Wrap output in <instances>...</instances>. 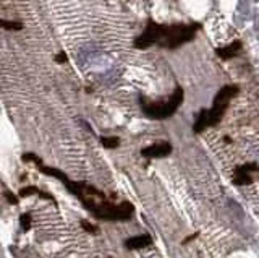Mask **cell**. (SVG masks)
<instances>
[{
  "instance_id": "2",
  "label": "cell",
  "mask_w": 259,
  "mask_h": 258,
  "mask_svg": "<svg viewBox=\"0 0 259 258\" xmlns=\"http://www.w3.org/2000/svg\"><path fill=\"white\" fill-rule=\"evenodd\" d=\"M238 93V86L237 85H227L224 88L219 89V93L214 97V104L211 109H202L201 112L196 115V122L193 125V130L196 133H201L204 128L217 125L219 122L224 117L227 107H229V102L232 97H235Z\"/></svg>"
},
{
  "instance_id": "13",
  "label": "cell",
  "mask_w": 259,
  "mask_h": 258,
  "mask_svg": "<svg viewBox=\"0 0 259 258\" xmlns=\"http://www.w3.org/2000/svg\"><path fill=\"white\" fill-rule=\"evenodd\" d=\"M83 227H84V229H86V231H92V232H94V231H96V227H92L91 224L88 226V224H86V221H83Z\"/></svg>"
},
{
  "instance_id": "1",
  "label": "cell",
  "mask_w": 259,
  "mask_h": 258,
  "mask_svg": "<svg viewBox=\"0 0 259 258\" xmlns=\"http://www.w3.org/2000/svg\"><path fill=\"white\" fill-rule=\"evenodd\" d=\"M199 29H201L199 23L162 24L149 20L144 31L134 39L133 44L136 49H149L152 46H157L160 49L175 51V49L185 46L187 42L193 41Z\"/></svg>"
},
{
  "instance_id": "11",
  "label": "cell",
  "mask_w": 259,
  "mask_h": 258,
  "mask_svg": "<svg viewBox=\"0 0 259 258\" xmlns=\"http://www.w3.org/2000/svg\"><path fill=\"white\" fill-rule=\"evenodd\" d=\"M20 221H21V227H23V229H24V231H28V229H29V221H31L29 214H21Z\"/></svg>"
},
{
  "instance_id": "9",
  "label": "cell",
  "mask_w": 259,
  "mask_h": 258,
  "mask_svg": "<svg viewBox=\"0 0 259 258\" xmlns=\"http://www.w3.org/2000/svg\"><path fill=\"white\" fill-rule=\"evenodd\" d=\"M2 28L3 29H23V24L18 23V21H7V20H2Z\"/></svg>"
},
{
  "instance_id": "4",
  "label": "cell",
  "mask_w": 259,
  "mask_h": 258,
  "mask_svg": "<svg viewBox=\"0 0 259 258\" xmlns=\"http://www.w3.org/2000/svg\"><path fill=\"white\" fill-rule=\"evenodd\" d=\"M172 153V145L169 141H162V143H154L149 145L147 148L141 150V155L144 158H149V159H160V158H165L169 156Z\"/></svg>"
},
{
  "instance_id": "7",
  "label": "cell",
  "mask_w": 259,
  "mask_h": 258,
  "mask_svg": "<svg viewBox=\"0 0 259 258\" xmlns=\"http://www.w3.org/2000/svg\"><path fill=\"white\" fill-rule=\"evenodd\" d=\"M240 51H242V42L233 41L232 44L225 46V47H217V49H215V54H217L220 59L229 60L232 57H235V55H238Z\"/></svg>"
},
{
  "instance_id": "8",
  "label": "cell",
  "mask_w": 259,
  "mask_h": 258,
  "mask_svg": "<svg viewBox=\"0 0 259 258\" xmlns=\"http://www.w3.org/2000/svg\"><path fill=\"white\" fill-rule=\"evenodd\" d=\"M101 143L106 146V148H117L120 143V140L117 137H102L101 138Z\"/></svg>"
},
{
  "instance_id": "6",
  "label": "cell",
  "mask_w": 259,
  "mask_h": 258,
  "mask_svg": "<svg viewBox=\"0 0 259 258\" xmlns=\"http://www.w3.org/2000/svg\"><path fill=\"white\" fill-rule=\"evenodd\" d=\"M152 244V237L147 234H141V236H133L125 241V247L130 250H139L144 247H149Z\"/></svg>"
},
{
  "instance_id": "3",
  "label": "cell",
  "mask_w": 259,
  "mask_h": 258,
  "mask_svg": "<svg viewBox=\"0 0 259 258\" xmlns=\"http://www.w3.org/2000/svg\"><path fill=\"white\" fill-rule=\"evenodd\" d=\"M141 102V109L146 117L154 119V120H164V119H169L172 117L178 107L182 106L183 102V89L180 86H177L175 91L172 93V96L169 97L167 101H160V102H147L144 97L139 99Z\"/></svg>"
},
{
  "instance_id": "10",
  "label": "cell",
  "mask_w": 259,
  "mask_h": 258,
  "mask_svg": "<svg viewBox=\"0 0 259 258\" xmlns=\"http://www.w3.org/2000/svg\"><path fill=\"white\" fill-rule=\"evenodd\" d=\"M38 193H41L38 188L36 187H26V188H21L20 190V195L21 196H29V195H38Z\"/></svg>"
},
{
  "instance_id": "12",
  "label": "cell",
  "mask_w": 259,
  "mask_h": 258,
  "mask_svg": "<svg viewBox=\"0 0 259 258\" xmlns=\"http://www.w3.org/2000/svg\"><path fill=\"white\" fill-rule=\"evenodd\" d=\"M55 62H59V64H62V62H66V55L64 54V52H60L57 57H55Z\"/></svg>"
},
{
  "instance_id": "5",
  "label": "cell",
  "mask_w": 259,
  "mask_h": 258,
  "mask_svg": "<svg viewBox=\"0 0 259 258\" xmlns=\"http://www.w3.org/2000/svg\"><path fill=\"white\" fill-rule=\"evenodd\" d=\"M258 171V166L256 164H245L242 168H238L235 171V177H233V182L237 185H246V183H251L253 182V177L250 175L251 172Z\"/></svg>"
}]
</instances>
